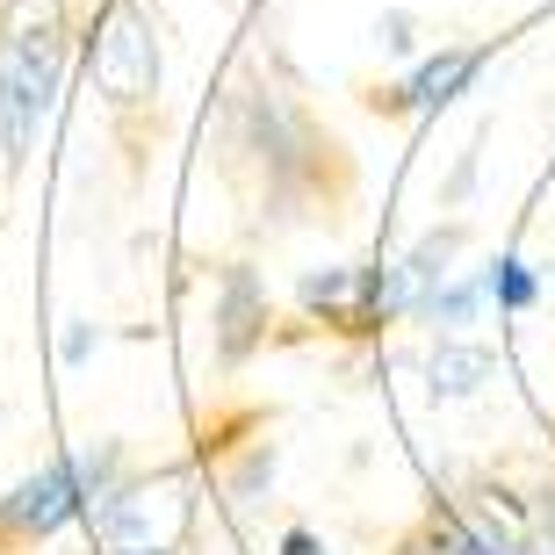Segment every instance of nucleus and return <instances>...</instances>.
<instances>
[{"label": "nucleus", "instance_id": "f03ea898", "mask_svg": "<svg viewBox=\"0 0 555 555\" xmlns=\"http://www.w3.org/2000/svg\"><path fill=\"white\" fill-rule=\"evenodd\" d=\"M130 476V448L124 440H80L59 448L43 469H29L22 483L0 491V548H43L65 527H87L116 483Z\"/></svg>", "mask_w": 555, "mask_h": 555}, {"label": "nucleus", "instance_id": "4468645a", "mask_svg": "<svg viewBox=\"0 0 555 555\" xmlns=\"http://www.w3.org/2000/svg\"><path fill=\"white\" fill-rule=\"evenodd\" d=\"M519 555H555V476H541L527 491V541Z\"/></svg>", "mask_w": 555, "mask_h": 555}, {"label": "nucleus", "instance_id": "f257e3e1", "mask_svg": "<svg viewBox=\"0 0 555 555\" xmlns=\"http://www.w3.org/2000/svg\"><path fill=\"white\" fill-rule=\"evenodd\" d=\"M80 59L73 0H0V166L22 173L51 116L65 108Z\"/></svg>", "mask_w": 555, "mask_h": 555}, {"label": "nucleus", "instance_id": "7ed1b4c3", "mask_svg": "<svg viewBox=\"0 0 555 555\" xmlns=\"http://www.w3.org/2000/svg\"><path fill=\"white\" fill-rule=\"evenodd\" d=\"M195 527H203V469L195 462L130 469L87 519L102 555H181L195 548Z\"/></svg>", "mask_w": 555, "mask_h": 555}, {"label": "nucleus", "instance_id": "6e6552de", "mask_svg": "<svg viewBox=\"0 0 555 555\" xmlns=\"http://www.w3.org/2000/svg\"><path fill=\"white\" fill-rule=\"evenodd\" d=\"M483 310H491V282H483V268H454L440 288L418 296L412 325H426V339H454V332L483 325Z\"/></svg>", "mask_w": 555, "mask_h": 555}, {"label": "nucleus", "instance_id": "39448f33", "mask_svg": "<svg viewBox=\"0 0 555 555\" xmlns=\"http://www.w3.org/2000/svg\"><path fill=\"white\" fill-rule=\"evenodd\" d=\"M483 65H491V43H433V51H418L404 65V80L375 94V108L404 116V124H426V116H440V108H454L469 94Z\"/></svg>", "mask_w": 555, "mask_h": 555}, {"label": "nucleus", "instance_id": "ddd939ff", "mask_svg": "<svg viewBox=\"0 0 555 555\" xmlns=\"http://www.w3.org/2000/svg\"><path fill=\"white\" fill-rule=\"evenodd\" d=\"M483 282H491L498 318H527V310L541 304V274H534V260H527V253H498L491 268H483Z\"/></svg>", "mask_w": 555, "mask_h": 555}, {"label": "nucleus", "instance_id": "1a4fd4ad", "mask_svg": "<svg viewBox=\"0 0 555 555\" xmlns=\"http://www.w3.org/2000/svg\"><path fill=\"white\" fill-rule=\"evenodd\" d=\"M397 555H519V541L498 534L491 519H476V513H433Z\"/></svg>", "mask_w": 555, "mask_h": 555}, {"label": "nucleus", "instance_id": "9d476101", "mask_svg": "<svg viewBox=\"0 0 555 555\" xmlns=\"http://www.w3.org/2000/svg\"><path fill=\"white\" fill-rule=\"evenodd\" d=\"M462 253H469V224H462V217L418 231L412 246L397 253V268H404V282H412V310H418V296H426V288H440L454 268H462Z\"/></svg>", "mask_w": 555, "mask_h": 555}, {"label": "nucleus", "instance_id": "a211bd4d", "mask_svg": "<svg viewBox=\"0 0 555 555\" xmlns=\"http://www.w3.org/2000/svg\"><path fill=\"white\" fill-rule=\"evenodd\" d=\"M268 555H332L325 548V534H318V527H304V519H288L282 534H274V548Z\"/></svg>", "mask_w": 555, "mask_h": 555}, {"label": "nucleus", "instance_id": "f8f14e48", "mask_svg": "<svg viewBox=\"0 0 555 555\" xmlns=\"http://www.w3.org/2000/svg\"><path fill=\"white\" fill-rule=\"evenodd\" d=\"M353 296H361V268H304L296 282L304 318H325V325H353Z\"/></svg>", "mask_w": 555, "mask_h": 555}, {"label": "nucleus", "instance_id": "dca6fc26", "mask_svg": "<svg viewBox=\"0 0 555 555\" xmlns=\"http://www.w3.org/2000/svg\"><path fill=\"white\" fill-rule=\"evenodd\" d=\"M94 353H102V325H94V318H65L59 325V361L65 369H87Z\"/></svg>", "mask_w": 555, "mask_h": 555}, {"label": "nucleus", "instance_id": "20e7f679", "mask_svg": "<svg viewBox=\"0 0 555 555\" xmlns=\"http://www.w3.org/2000/svg\"><path fill=\"white\" fill-rule=\"evenodd\" d=\"M87 65H94V94L116 124H144L159 108V22L138 0H94L87 22Z\"/></svg>", "mask_w": 555, "mask_h": 555}, {"label": "nucleus", "instance_id": "0eeeda50", "mask_svg": "<svg viewBox=\"0 0 555 555\" xmlns=\"http://www.w3.org/2000/svg\"><path fill=\"white\" fill-rule=\"evenodd\" d=\"M418 383H426L433 404H469L498 383V347L476 339V332H454V339H426L418 353Z\"/></svg>", "mask_w": 555, "mask_h": 555}, {"label": "nucleus", "instance_id": "423d86ee", "mask_svg": "<svg viewBox=\"0 0 555 555\" xmlns=\"http://www.w3.org/2000/svg\"><path fill=\"white\" fill-rule=\"evenodd\" d=\"M268 282L246 268V260H231L209 288V332H217V369H246L253 353L268 347Z\"/></svg>", "mask_w": 555, "mask_h": 555}, {"label": "nucleus", "instance_id": "6ab92c4d", "mask_svg": "<svg viewBox=\"0 0 555 555\" xmlns=\"http://www.w3.org/2000/svg\"><path fill=\"white\" fill-rule=\"evenodd\" d=\"M181 555H195V548H181Z\"/></svg>", "mask_w": 555, "mask_h": 555}, {"label": "nucleus", "instance_id": "2eb2a0df", "mask_svg": "<svg viewBox=\"0 0 555 555\" xmlns=\"http://www.w3.org/2000/svg\"><path fill=\"white\" fill-rule=\"evenodd\" d=\"M476 181H483V138H469L462 152H454L448 181H440V209H462V203L476 195Z\"/></svg>", "mask_w": 555, "mask_h": 555}, {"label": "nucleus", "instance_id": "9b49d317", "mask_svg": "<svg viewBox=\"0 0 555 555\" xmlns=\"http://www.w3.org/2000/svg\"><path fill=\"white\" fill-rule=\"evenodd\" d=\"M274 469H282L274 440H246V448H238V462L217 476V498H224V513L238 519V527H246V519L260 513V498L274 491Z\"/></svg>", "mask_w": 555, "mask_h": 555}, {"label": "nucleus", "instance_id": "f3484780", "mask_svg": "<svg viewBox=\"0 0 555 555\" xmlns=\"http://www.w3.org/2000/svg\"><path fill=\"white\" fill-rule=\"evenodd\" d=\"M375 43H383L390 59H418V15H404V8L375 15Z\"/></svg>", "mask_w": 555, "mask_h": 555}]
</instances>
